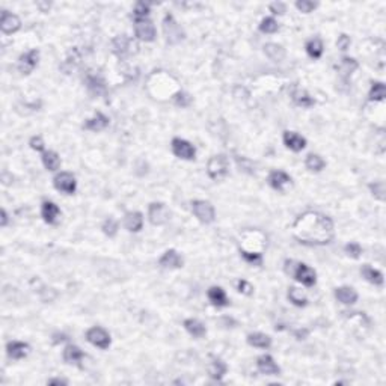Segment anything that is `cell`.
<instances>
[{
	"instance_id": "obj_25",
	"label": "cell",
	"mask_w": 386,
	"mask_h": 386,
	"mask_svg": "<svg viewBox=\"0 0 386 386\" xmlns=\"http://www.w3.org/2000/svg\"><path fill=\"white\" fill-rule=\"evenodd\" d=\"M335 297L344 305H353L358 302V293L351 287H339L335 290Z\"/></svg>"
},
{
	"instance_id": "obj_51",
	"label": "cell",
	"mask_w": 386,
	"mask_h": 386,
	"mask_svg": "<svg viewBox=\"0 0 386 386\" xmlns=\"http://www.w3.org/2000/svg\"><path fill=\"white\" fill-rule=\"evenodd\" d=\"M0 214H2V219H0V227H6L8 225V213H6V210L5 208H2V211H0Z\"/></svg>"
},
{
	"instance_id": "obj_35",
	"label": "cell",
	"mask_w": 386,
	"mask_h": 386,
	"mask_svg": "<svg viewBox=\"0 0 386 386\" xmlns=\"http://www.w3.org/2000/svg\"><path fill=\"white\" fill-rule=\"evenodd\" d=\"M358 68V62L351 57H342L341 59V63L338 67L339 73H341V77L342 79H347L353 74V71Z\"/></svg>"
},
{
	"instance_id": "obj_24",
	"label": "cell",
	"mask_w": 386,
	"mask_h": 386,
	"mask_svg": "<svg viewBox=\"0 0 386 386\" xmlns=\"http://www.w3.org/2000/svg\"><path fill=\"white\" fill-rule=\"evenodd\" d=\"M291 98H293V101H294L297 106H300V107H305V109H308V107H312V106L315 104V100L309 95V94H308L305 89H299V88H294V89H293V92H291Z\"/></svg>"
},
{
	"instance_id": "obj_17",
	"label": "cell",
	"mask_w": 386,
	"mask_h": 386,
	"mask_svg": "<svg viewBox=\"0 0 386 386\" xmlns=\"http://www.w3.org/2000/svg\"><path fill=\"white\" fill-rule=\"evenodd\" d=\"M30 347L26 342L21 341H11L6 345V353L11 359H23L29 355Z\"/></svg>"
},
{
	"instance_id": "obj_20",
	"label": "cell",
	"mask_w": 386,
	"mask_h": 386,
	"mask_svg": "<svg viewBox=\"0 0 386 386\" xmlns=\"http://www.w3.org/2000/svg\"><path fill=\"white\" fill-rule=\"evenodd\" d=\"M59 214H60V210L59 207L51 202V201H44L43 205H41V216L44 219V222L48 223V225H54L59 219Z\"/></svg>"
},
{
	"instance_id": "obj_48",
	"label": "cell",
	"mask_w": 386,
	"mask_h": 386,
	"mask_svg": "<svg viewBox=\"0 0 386 386\" xmlns=\"http://www.w3.org/2000/svg\"><path fill=\"white\" fill-rule=\"evenodd\" d=\"M350 43H351V41H350V37H347V35H344V34H342V35L338 38L337 46H338V48H339V50L345 51L347 48L350 47Z\"/></svg>"
},
{
	"instance_id": "obj_28",
	"label": "cell",
	"mask_w": 386,
	"mask_h": 386,
	"mask_svg": "<svg viewBox=\"0 0 386 386\" xmlns=\"http://www.w3.org/2000/svg\"><path fill=\"white\" fill-rule=\"evenodd\" d=\"M264 53L273 62H281L285 57V48L282 47V46H279V44H275V43L266 44L264 46Z\"/></svg>"
},
{
	"instance_id": "obj_36",
	"label": "cell",
	"mask_w": 386,
	"mask_h": 386,
	"mask_svg": "<svg viewBox=\"0 0 386 386\" xmlns=\"http://www.w3.org/2000/svg\"><path fill=\"white\" fill-rule=\"evenodd\" d=\"M370 101H383L386 96V88L382 82H373L370 89Z\"/></svg>"
},
{
	"instance_id": "obj_23",
	"label": "cell",
	"mask_w": 386,
	"mask_h": 386,
	"mask_svg": "<svg viewBox=\"0 0 386 386\" xmlns=\"http://www.w3.org/2000/svg\"><path fill=\"white\" fill-rule=\"evenodd\" d=\"M85 83H86L88 91L92 95H101V94L106 92V83H104L103 77H100L96 74H88Z\"/></svg>"
},
{
	"instance_id": "obj_37",
	"label": "cell",
	"mask_w": 386,
	"mask_h": 386,
	"mask_svg": "<svg viewBox=\"0 0 386 386\" xmlns=\"http://www.w3.org/2000/svg\"><path fill=\"white\" fill-rule=\"evenodd\" d=\"M288 299L293 305H296L299 308H303V306L308 305V299L302 294L300 290L296 288V287H290L288 288Z\"/></svg>"
},
{
	"instance_id": "obj_40",
	"label": "cell",
	"mask_w": 386,
	"mask_h": 386,
	"mask_svg": "<svg viewBox=\"0 0 386 386\" xmlns=\"http://www.w3.org/2000/svg\"><path fill=\"white\" fill-rule=\"evenodd\" d=\"M370 190L373 193L374 198H377L379 201H385V183L383 181H374L370 184Z\"/></svg>"
},
{
	"instance_id": "obj_30",
	"label": "cell",
	"mask_w": 386,
	"mask_h": 386,
	"mask_svg": "<svg viewBox=\"0 0 386 386\" xmlns=\"http://www.w3.org/2000/svg\"><path fill=\"white\" fill-rule=\"evenodd\" d=\"M183 325H184V329L195 338H202L207 334L205 326L199 320H196V318H187V320H184Z\"/></svg>"
},
{
	"instance_id": "obj_34",
	"label": "cell",
	"mask_w": 386,
	"mask_h": 386,
	"mask_svg": "<svg viewBox=\"0 0 386 386\" xmlns=\"http://www.w3.org/2000/svg\"><path fill=\"white\" fill-rule=\"evenodd\" d=\"M323 43L320 38H312L306 43V53L309 57L312 59H320L321 54H323Z\"/></svg>"
},
{
	"instance_id": "obj_52",
	"label": "cell",
	"mask_w": 386,
	"mask_h": 386,
	"mask_svg": "<svg viewBox=\"0 0 386 386\" xmlns=\"http://www.w3.org/2000/svg\"><path fill=\"white\" fill-rule=\"evenodd\" d=\"M47 383L48 385H67L68 382L63 380V379H50Z\"/></svg>"
},
{
	"instance_id": "obj_39",
	"label": "cell",
	"mask_w": 386,
	"mask_h": 386,
	"mask_svg": "<svg viewBox=\"0 0 386 386\" xmlns=\"http://www.w3.org/2000/svg\"><path fill=\"white\" fill-rule=\"evenodd\" d=\"M101 230H103V233H104L107 237H115L116 233H118V222H116L115 219L109 217V219H106V220L103 222Z\"/></svg>"
},
{
	"instance_id": "obj_45",
	"label": "cell",
	"mask_w": 386,
	"mask_h": 386,
	"mask_svg": "<svg viewBox=\"0 0 386 386\" xmlns=\"http://www.w3.org/2000/svg\"><path fill=\"white\" fill-rule=\"evenodd\" d=\"M174 103L180 107H187L192 103V96L186 94V92H177L174 95Z\"/></svg>"
},
{
	"instance_id": "obj_43",
	"label": "cell",
	"mask_w": 386,
	"mask_h": 386,
	"mask_svg": "<svg viewBox=\"0 0 386 386\" xmlns=\"http://www.w3.org/2000/svg\"><path fill=\"white\" fill-rule=\"evenodd\" d=\"M317 6H318L317 3L309 2V0H299V2H296V8H297L300 12H303V14H309V12H312Z\"/></svg>"
},
{
	"instance_id": "obj_21",
	"label": "cell",
	"mask_w": 386,
	"mask_h": 386,
	"mask_svg": "<svg viewBox=\"0 0 386 386\" xmlns=\"http://www.w3.org/2000/svg\"><path fill=\"white\" fill-rule=\"evenodd\" d=\"M282 139H284L285 146L291 151H294V152H299V151L305 149V146H306V139L303 136L294 133V132H285Z\"/></svg>"
},
{
	"instance_id": "obj_16",
	"label": "cell",
	"mask_w": 386,
	"mask_h": 386,
	"mask_svg": "<svg viewBox=\"0 0 386 386\" xmlns=\"http://www.w3.org/2000/svg\"><path fill=\"white\" fill-rule=\"evenodd\" d=\"M144 227V216L141 211H130L124 216V228L130 233H139Z\"/></svg>"
},
{
	"instance_id": "obj_5",
	"label": "cell",
	"mask_w": 386,
	"mask_h": 386,
	"mask_svg": "<svg viewBox=\"0 0 386 386\" xmlns=\"http://www.w3.org/2000/svg\"><path fill=\"white\" fill-rule=\"evenodd\" d=\"M192 211L193 214L198 217V220L202 222V223H211V222H214V219H216L214 207H213L208 201L195 199L192 202Z\"/></svg>"
},
{
	"instance_id": "obj_27",
	"label": "cell",
	"mask_w": 386,
	"mask_h": 386,
	"mask_svg": "<svg viewBox=\"0 0 386 386\" xmlns=\"http://www.w3.org/2000/svg\"><path fill=\"white\" fill-rule=\"evenodd\" d=\"M247 344L258 348H269L272 345V338L261 332H253L247 335Z\"/></svg>"
},
{
	"instance_id": "obj_4",
	"label": "cell",
	"mask_w": 386,
	"mask_h": 386,
	"mask_svg": "<svg viewBox=\"0 0 386 386\" xmlns=\"http://www.w3.org/2000/svg\"><path fill=\"white\" fill-rule=\"evenodd\" d=\"M163 32L166 35L168 44H171V46H175L184 40V30L181 29V26L177 23V20L171 14H166L165 20H163Z\"/></svg>"
},
{
	"instance_id": "obj_3",
	"label": "cell",
	"mask_w": 386,
	"mask_h": 386,
	"mask_svg": "<svg viewBox=\"0 0 386 386\" xmlns=\"http://www.w3.org/2000/svg\"><path fill=\"white\" fill-rule=\"evenodd\" d=\"M207 174L214 181H222L230 174V160L225 154L213 155L207 163Z\"/></svg>"
},
{
	"instance_id": "obj_14",
	"label": "cell",
	"mask_w": 386,
	"mask_h": 386,
	"mask_svg": "<svg viewBox=\"0 0 386 386\" xmlns=\"http://www.w3.org/2000/svg\"><path fill=\"white\" fill-rule=\"evenodd\" d=\"M267 181L278 192H285V189L291 186V177L288 174H285L284 171H272L269 174Z\"/></svg>"
},
{
	"instance_id": "obj_42",
	"label": "cell",
	"mask_w": 386,
	"mask_h": 386,
	"mask_svg": "<svg viewBox=\"0 0 386 386\" xmlns=\"http://www.w3.org/2000/svg\"><path fill=\"white\" fill-rule=\"evenodd\" d=\"M344 250H345V253L348 255V256H351V258H355V260H358L361 255H362V247L358 244V243H348V244H345L344 246Z\"/></svg>"
},
{
	"instance_id": "obj_32",
	"label": "cell",
	"mask_w": 386,
	"mask_h": 386,
	"mask_svg": "<svg viewBox=\"0 0 386 386\" xmlns=\"http://www.w3.org/2000/svg\"><path fill=\"white\" fill-rule=\"evenodd\" d=\"M41 158H43V165L47 171H57L60 166V157L54 151H44Z\"/></svg>"
},
{
	"instance_id": "obj_26",
	"label": "cell",
	"mask_w": 386,
	"mask_h": 386,
	"mask_svg": "<svg viewBox=\"0 0 386 386\" xmlns=\"http://www.w3.org/2000/svg\"><path fill=\"white\" fill-rule=\"evenodd\" d=\"M62 356H63V361H65L67 364H79V362L85 358L83 351H82L77 345H74V344L67 345Z\"/></svg>"
},
{
	"instance_id": "obj_12",
	"label": "cell",
	"mask_w": 386,
	"mask_h": 386,
	"mask_svg": "<svg viewBox=\"0 0 386 386\" xmlns=\"http://www.w3.org/2000/svg\"><path fill=\"white\" fill-rule=\"evenodd\" d=\"M21 27V21L20 18L9 12V11H3L2 12V18H0V29L5 35H12L15 34L17 30H20Z\"/></svg>"
},
{
	"instance_id": "obj_33",
	"label": "cell",
	"mask_w": 386,
	"mask_h": 386,
	"mask_svg": "<svg viewBox=\"0 0 386 386\" xmlns=\"http://www.w3.org/2000/svg\"><path fill=\"white\" fill-rule=\"evenodd\" d=\"M305 166L312 172H320L326 168V162L318 154H308L305 160Z\"/></svg>"
},
{
	"instance_id": "obj_31",
	"label": "cell",
	"mask_w": 386,
	"mask_h": 386,
	"mask_svg": "<svg viewBox=\"0 0 386 386\" xmlns=\"http://www.w3.org/2000/svg\"><path fill=\"white\" fill-rule=\"evenodd\" d=\"M361 273H362V276H364L370 284H373V285H382V284H383V275H382L379 270H376V269H373L371 266H368V264H365V266L361 269Z\"/></svg>"
},
{
	"instance_id": "obj_6",
	"label": "cell",
	"mask_w": 386,
	"mask_h": 386,
	"mask_svg": "<svg viewBox=\"0 0 386 386\" xmlns=\"http://www.w3.org/2000/svg\"><path fill=\"white\" fill-rule=\"evenodd\" d=\"M148 217H149V222L155 227H160V225H165L169 217H171V213L168 210V207L162 202H151L149 207H148Z\"/></svg>"
},
{
	"instance_id": "obj_13",
	"label": "cell",
	"mask_w": 386,
	"mask_h": 386,
	"mask_svg": "<svg viewBox=\"0 0 386 386\" xmlns=\"http://www.w3.org/2000/svg\"><path fill=\"white\" fill-rule=\"evenodd\" d=\"M256 368L260 373L266 376H278L281 373V368L275 362V359L270 355H263L256 359Z\"/></svg>"
},
{
	"instance_id": "obj_22",
	"label": "cell",
	"mask_w": 386,
	"mask_h": 386,
	"mask_svg": "<svg viewBox=\"0 0 386 386\" xmlns=\"http://www.w3.org/2000/svg\"><path fill=\"white\" fill-rule=\"evenodd\" d=\"M227 364L220 359V358H216V356H211L210 358V364H208V373L210 376L214 379V380H222V377L227 374Z\"/></svg>"
},
{
	"instance_id": "obj_15",
	"label": "cell",
	"mask_w": 386,
	"mask_h": 386,
	"mask_svg": "<svg viewBox=\"0 0 386 386\" xmlns=\"http://www.w3.org/2000/svg\"><path fill=\"white\" fill-rule=\"evenodd\" d=\"M132 40L125 35H118L112 40V50L118 57H125L132 53Z\"/></svg>"
},
{
	"instance_id": "obj_38",
	"label": "cell",
	"mask_w": 386,
	"mask_h": 386,
	"mask_svg": "<svg viewBox=\"0 0 386 386\" xmlns=\"http://www.w3.org/2000/svg\"><path fill=\"white\" fill-rule=\"evenodd\" d=\"M278 29H279V24L273 17H266L260 23V30L263 34H275L278 32Z\"/></svg>"
},
{
	"instance_id": "obj_53",
	"label": "cell",
	"mask_w": 386,
	"mask_h": 386,
	"mask_svg": "<svg viewBox=\"0 0 386 386\" xmlns=\"http://www.w3.org/2000/svg\"><path fill=\"white\" fill-rule=\"evenodd\" d=\"M53 342L54 344H57V342H63V341H67V335H63V334H56V335H53Z\"/></svg>"
},
{
	"instance_id": "obj_29",
	"label": "cell",
	"mask_w": 386,
	"mask_h": 386,
	"mask_svg": "<svg viewBox=\"0 0 386 386\" xmlns=\"http://www.w3.org/2000/svg\"><path fill=\"white\" fill-rule=\"evenodd\" d=\"M210 302L217 306V308H222V306H227L228 305V299H227V294L225 291L220 288V287H211L207 293Z\"/></svg>"
},
{
	"instance_id": "obj_47",
	"label": "cell",
	"mask_w": 386,
	"mask_h": 386,
	"mask_svg": "<svg viewBox=\"0 0 386 386\" xmlns=\"http://www.w3.org/2000/svg\"><path fill=\"white\" fill-rule=\"evenodd\" d=\"M237 288L240 293L243 294H246V296H250L252 293H253V288H252V285L247 282V281H244V279H240L239 282H237Z\"/></svg>"
},
{
	"instance_id": "obj_8",
	"label": "cell",
	"mask_w": 386,
	"mask_h": 386,
	"mask_svg": "<svg viewBox=\"0 0 386 386\" xmlns=\"http://www.w3.org/2000/svg\"><path fill=\"white\" fill-rule=\"evenodd\" d=\"M135 34L141 41L145 43H151L155 40V27L152 21H149L148 18L135 20Z\"/></svg>"
},
{
	"instance_id": "obj_7",
	"label": "cell",
	"mask_w": 386,
	"mask_h": 386,
	"mask_svg": "<svg viewBox=\"0 0 386 386\" xmlns=\"http://www.w3.org/2000/svg\"><path fill=\"white\" fill-rule=\"evenodd\" d=\"M53 184H54L56 190L67 193V195H73V193L76 192V189H77V181H76L74 175L70 174V172H60V174H57L53 178Z\"/></svg>"
},
{
	"instance_id": "obj_54",
	"label": "cell",
	"mask_w": 386,
	"mask_h": 386,
	"mask_svg": "<svg viewBox=\"0 0 386 386\" xmlns=\"http://www.w3.org/2000/svg\"><path fill=\"white\" fill-rule=\"evenodd\" d=\"M37 6L41 9V12H48V9H50V3H43V2H38V3H37Z\"/></svg>"
},
{
	"instance_id": "obj_10",
	"label": "cell",
	"mask_w": 386,
	"mask_h": 386,
	"mask_svg": "<svg viewBox=\"0 0 386 386\" xmlns=\"http://www.w3.org/2000/svg\"><path fill=\"white\" fill-rule=\"evenodd\" d=\"M86 339L92 344V345H95L98 348H101V350H106V348H109V345H110V335H109V332L107 331H104L103 328H91L88 332H86Z\"/></svg>"
},
{
	"instance_id": "obj_49",
	"label": "cell",
	"mask_w": 386,
	"mask_h": 386,
	"mask_svg": "<svg viewBox=\"0 0 386 386\" xmlns=\"http://www.w3.org/2000/svg\"><path fill=\"white\" fill-rule=\"evenodd\" d=\"M270 11L273 12V14H284L285 12V3H282V2H275V3H272L270 6Z\"/></svg>"
},
{
	"instance_id": "obj_9",
	"label": "cell",
	"mask_w": 386,
	"mask_h": 386,
	"mask_svg": "<svg viewBox=\"0 0 386 386\" xmlns=\"http://www.w3.org/2000/svg\"><path fill=\"white\" fill-rule=\"evenodd\" d=\"M172 152L178 157V158H183V160H193L195 155H196V149L189 141H184L181 138H175L172 139Z\"/></svg>"
},
{
	"instance_id": "obj_41",
	"label": "cell",
	"mask_w": 386,
	"mask_h": 386,
	"mask_svg": "<svg viewBox=\"0 0 386 386\" xmlns=\"http://www.w3.org/2000/svg\"><path fill=\"white\" fill-rule=\"evenodd\" d=\"M135 20H141V18H146L149 15V5L145 2H138L135 5V11H133Z\"/></svg>"
},
{
	"instance_id": "obj_44",
	"label": "cell",
	"mask_w": 386,
	"mask_h": 386,
	"mask_svg": "<svg viewBox=\"0 0 386 386\" xmlns=\"http://www.w3.org/2000/svg\"><path fill=\"white\" fill-rule=\"evenodd\" d=\"M241 256L250 263V264H261L263 263V255L260 252H247V250H241Z\"/></svg>"
},
{
	"instance_id": "obj_2",
	"label": "cell",
	"mask_w": 386,
	"mask_h": 386,
	"mask_svg": "<svg viewBox=\"0 0 386 386\" xmlns=\"http://www.w3.org/2000/svg\"><path fill=\"white\" fill-rule=\"evenodd\" d=\"M284 270H285L287 275L293 276L296 281H299L305 287L315 285V281H317L315 272L303 263H296L294 260H287L285 266H284Z\"/></svg>"
},
{
	"instance_id": "obj_19",
	"label": "cell",
	"mask_w": 386,
	"mask_h": 386,
	"mask_svg": "<svg viewBox=\"0 0 386 386\" xmlns=\"http://www.w3.org/2000/svg\"><path fill=\"white\" fill-rule=\"evenodd\" d=\"M107 125H109V118L106 115H103L101 112H96L92 118H89V119L85 121L83 128L88 130V132L98 133V132H103Z\"/></svg>"
},
{
	"instance_id": "obj_50",
	"label": "cell",
	"mask_w": 386,
	"mask_h": 386,
	"mask_svg": "<svg viewBox=\"0 0 386 386\" xmlns=\"http://www.w3.org/2000/svg\"><path fill=\"white\" fill-rule=\"evenodd\" d=\"M308 334H309L308 329H299V331L294 332V337L297 338V339H305V338L308 337Z\"/></svg>"
},
{
	"instance_id": "obj_11",
	"label": "cell",
	"mask_w": 386,
	"mask_h": 386,
	"mask_svg": "<svg viewBox=\"0 0 386 386\" xmlns=\"http://www.w3.org/2000/svg\"><path fill=\"white\" fill-rule=\"evenodd\" d=\"M40 60V51L38 50H29L23 53L18 59V70L21 74H30Z\"/></svg>"
},
{
	"instance_id": "obj_46",
	"label": "cell",
	"mask_w": 386,
	"mask_h": 386,
	"mask_svg": "<svg viewBox=\"0 0 386 386\" xmlns=\"http://www.w3.org/2000/svg\"><path fill=\"white\" fill-rule=\"evenodd\" d=\"M29 145H30L32 149H35V151H38V152H44V146H46V144H44V141H43L41 136H34V138H30Z\"/></svg>"
},
{
	"instance_id": "obj_18",
	"label": "cell",
	"mask_w": 386,
	"mask_h": 386,
	"mask_svg": "<svg viewBox=\"0 0 386 386\" xmlns=\"http://www.w3.org/2000/svg\"><path fill=\"white\" fill-rule=\"evenodd\" d=\"M158 264L166 269H180V267H183V258L180 256V253L177 250L169 249L162 255V258L158 260Z\"/></svg>"
},
{
	"instance_id": "obj_1",
	"label": "cell",
	"mask_w": 386,
	"mask_h": 386,
	"mask_svg": "<svg viewBox=\"0 0 386 386\" xmlns=\"http://www.w3.org/2000/svg\"><path fill=\"white\" fill-rule=\"evenodd\" d=\"M291 234L299 243L309 246H323L329 244L334 236V222L329 216L318 211H306L300 214L293 227Z\"/></svg>"
}]
</instances>
